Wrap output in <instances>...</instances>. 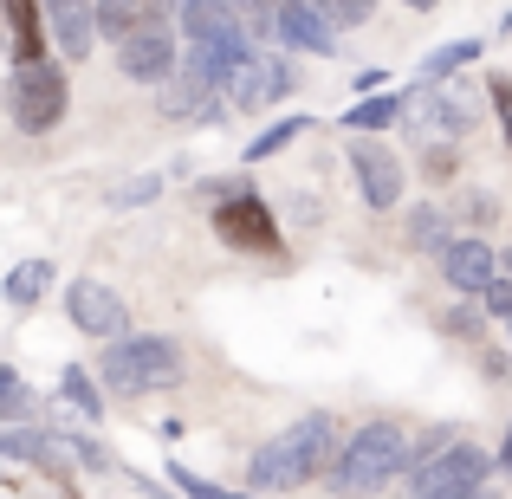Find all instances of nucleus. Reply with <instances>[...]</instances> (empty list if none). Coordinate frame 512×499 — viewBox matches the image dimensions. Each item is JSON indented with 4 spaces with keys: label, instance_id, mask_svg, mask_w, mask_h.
<instances>
[{
    "label": "nucleus",
    "instance_id": "26",
    "mask_svg": "<svg viewBox=\"0 0 512 499\" xmlns=\"http://www.w3.org/2000/svg\"><path fill=\"white\" fill-rule=\"evenodd\" d=\"M312 7L325 13L331 26H363V20L376 13V0H312Z\"/></svg>",
    "mask_w": 512,
    "mask_h": 499
},
{
    "label": "nucleus",
    "instance_id": "22",
    "mask_svg": "<svg viewBox=\"0 0 512 499\" xmlns=\"http://www.w3.org/2000/svg\"><path fill=\"white\" fill-rule=\"evenodd\" d=\"M305 130H312V124H305V117H279L273 130H260V137L247 143V163H266V156H279V150H286V143H299Z\"/></svg>",
    "mask_w": 512,
    "mask_h": 499
},
{
    "label": "nucleus",
    "instance_id": "21",
    "mask_svg": "<svg viewBox=\"0 0 512 499\" xmlns=\"http://www.w3.org/2000/svg\"><path fill=\"white\" fill-rule=\"evenodd\" d=\"M52 292V260H20L7 273V305H39Z\"/></svg>",
    "mask_w": 512,
    "mask_h": 499
},
{
    "label": "nucleus",
    "instance_id": "23",
    "mask_svg": "<svg viewBox=\"0 0 512 499\" xmlns=\"http://www.w3.org/2000/svg\"><path fill=\"white\" fill-rule=\"evenodd\" d=\"M59 389H65V402H72L78 415H104V396H98V383H91V370H78V363H72V370L59 376Z\"/></svg>",
    "mask_w": 512,
    "mask_h": 499
},
{
    "label": "nucleus",
    "instance_id": "16",
    "mask_svg": "<svg viewBox=\"0 0 512 499\" xmlns=\"http://www.w3.org/2000/svg\"><path fill=\"white\" fill-rule=\"evenodd\" d=\"M46 0H7V20H13V59H46V26H39Z\"/></svg>",
    "mask_w": 512,
    "mask_h": 499
},
{
    "label": "nucleus",
    "instance_id": "30",
    "mask_svg": "<svg viewBox=\"0 0 512 499\" xmlns=\"http://www.w3.org/2000/svg\"><path fill=\"white\" fill-rule=\"evenodd\" d=\"M0 402H7V409H0L7 422H20V415H26V383H20V370L0 376Z\"/></svg>",
    "mask_w": 512,
    "mask_h": 499
},
{
    "label": "nucleus",
    "instance_id": "1",
    "mask_svg": "<svg viewBox=\"0 0 512 499\" xmlns=\"http://www.w3.org/2000/svg\"><path fill=\"white\" fill-rule=\"evenodd\" d=\"M331 461H338V422L318 409V415H299L286 435L260 441V454L247 461V480L260 493H299L312 474H331Z\"/></svg>",
    "mask_w": 512,
    "mask_h": 499
},
{
    "label": "nucleus",
    "instance_id": "17",
    "mask_svg": "<svg viewBox=\"0 0 512 499\" xmlns=\"http://www.w3.org/2000/svg\"><path fill=\"white\" fill-rule=\"evenodd\" d=\"M409 247L415 253H448L454 247V221H448V208H435V201H428V208H415V221H409Z\"/></svg>",
    "mask_w": 512,
    "mask_h": 499
},
{
    "label": "nucleus",
    "instance_id": "15",
    "mask_svg": "<svg viewBox=\"0 0 512 499\" xmlns=\"http://www.w3.org/2000/svg\"><path fill=\"white\" fill-rule=\"evenodd\" d=\"M175 7H182L188 46H201V39H253L247 26L234 20V7H227V0H175Z\"/></svg>",
    "mask_w": 512,
    "mask_h": 499
},
{
    "label": "nucleus",
    "instance_id": "25",
    "mask_svg": "<svg viewBox=\"0 0 512 499\" xmlns=\"http://www.w3.org/2000/svg\"><path fill=\"white\" fill-rule=\"evenodd\" d=\"M156 195H163V175H130V182H117L104 201H111V208H143V201H156Z\"/></svg>",
    "mask_w": 512,
    "mask_h": 499
},
{
    "label": "nucleus",
    "instance_id": "20",
    "mask_svg": "<svg viewBox=\"0 0 512 499\" xmlns=\"http://www.w3.org/2000/svg\"><path fill=\"white\" fill-rule=\"evenodd\" d=\"M52 461H72V467H85V474H104L111 454H104L98 441H85V435H46V467Z\"/></svg>",
    "mask_w": 512,
    "mask_h": 499
},
{
    "label": "nucleus",
    "instance_id": "10",
    "mask_svg": "<svg viewBox=\"0 0 512 499\" xmlns=\"http://www.w3.org/2000/svg\"><path fill=\"white\" fill-rule=\"evenodd\" d=\"M117 65H124V78H137V85H169V78L182 72V46L169 39V26H150V33L117 46Z\"/></svg>",
    "mask_w": 512,
    "mask_h": 499
},
{
    "label": "nucleus",
    "instance_id": "34",
    "mask_svg": "<svg viewBox=\"0 0 512 499\" xmlns=\"http://www.w3.org/2000/svg\"><path fill=\"white\" fill-rule=\"evenodd\" d=\"M467 499H493V493H467Z\"/></svg>",
    "mask_w": 512,
    "mask_h": 499
},
{
    "label": "nucleus",
    "instance_id": "19",
    "mask_svg": "<svg viewBox=\"0 0 512 499\" xmlns=\"http://www.w3.org/2000/svg\"><path fill=\"white\" fill-rule=\"evenodd\" d=\"M402 124V91H389V98H363L344 111V130H357V137H370V130H389Z\"/></svg>",
    "mask_w": 512,
    "mask_h": 499
},
{
    "label": "nucleus",
    "instance_id": "3",
    "mask_svg": "<svg viewBox=\"0 0 512 499\" xmlns=\"http://www.w3.org/2000/svg\"><path fill=\"white\" fill-rule=\"evenodd\" d=\"M98 376H104V389H117V396L175 389L182 383V344H175V337H117V344H104Z\"/></svg>",
    "mask_w": 512,
    "mask_h": 499
},
{
    "label": "nucleus",
    "instance_id": "8",
    "mask_svg": "<svg viewBox=\"0 0 512 499\" xmlns=\"http://www.w3.org/2000/svg\"><path fill=\"white\" fill-rule=\"evenodd\" d=\"M227 98L247 104V111H273V104L292 98V65L279 59V52H260V46H253L247 59L234 65V78H227Z\"/></svg>",
    "mask_w": 512,
    "mask_h": 499
},
{
    "label": "nucleus",
    "instance_id": "18",
    "mask_svg": "<svg viewBox=\"0 0 512 499\" xmlns=\"http://www.w3.org/2000/svg\"><path fill=\"white\" fill-rule=\"evenodd\" d=\"M480 59V39H448V46H435L422 65H415V85H441L448 72H461V65Z\"/></svg>",
    "mask_w": 512,
    "mask_h": 499
},
{
    "label": "nucleus",
    "instance_id": "31",
    "mask_svg": "<svg viewBox=\"0 0 512 499\" xmlns=\"http://www.w3.org/2000/svg\"><path fill=\"white\" fill-rule=\"evenodd\" d=\"M467 214H474V227H487L493 214H500V201H493V195H467Z\"/></svg>",
    "mask_w": 512,
    "mask_h": 499
},
{
    "label": "nucleus",
    "instance_id": "13",
    "mask_svg": "<svg viewBox=\"0 0 512 499\" xmlns=\"http://www.w3.org/2000/svg\"><path fill=\"white\" fill-rule=\"evenodd\" d=\"M279 39L299 52H338V26L312 7V0H286L279 7Z\"/></svg>",
    "mask_w": 512,
    "mask_h": 499
},
{
    "label": "nucleus",
    "instance_id": "29",
    "mask_svg": "<svg viewBox=\"0 0 512 499\" xmlns=\"http://www.w3.org/2000/svg\"><path fill=\"white\" fill-rule=\"evenodd\" d=\"M480 305H487V318H506V325H512V273L493 279V286L480 292Z\"/></svg>",
    "mask_w": 512,
    "mask_h": 499
},
{
    "label": "nucleus",
    "instance_id": "35",
    "mask_svg": "<svg viewBox=\"0 0 512 499\" xmlns=\"http://www.w3.org/2000/svg\"><path fill=\"white\" fill-rule=\"evenodd\" d=\"M506 273H512V253H506Z\"/></svg>",
    "mask_w": 512,
    "mask_h": 499
},
{
    "label": "nucleus",
    "instance_id": "2",
    "mask_svg": "<svg viewBox=\"0 0 512 499\" xmlns=\"http://www.w3.org/2000/svg\"><path fill=\"white\" fill-rule=\"evenodd\" d=\"M402 474H415V448H409V435H402V422H363L357 435L344 441V454L331 461V493L370 499Z\"/></svg>",
    "mask_w": 512,
    "mask_h": 499
},
{
    "label": "nucleus",
    "instance_id": "28",
    "mask_svg": "<svg viewBox=\"0 0 512 499\" xmlns=\"http://www.w3.org/2000/svg\"><path fill=\"white\" fill-rule=\"evenodd\" d=\"M279 7H286V0H247V20H253V39L279 33Z\"/></svg>",
    "mask_w": 512,
    "mask_h": 499
},
{
    "label": "nucleus",
    "instance_id": "36",
    "mask_svg": "<svg viewBox=\"0 0 512 499\" xmlns=\"http://www.w3.org/2000/svg\"><path fill=\"white\" fill-rule=\"evenodd\" d=\"M227 499H240V493H227Z\"/></svg>",
    "mask_w": 512,
    "mask_h": 499
},
{
    "label": "nucleus",
    "instance_id": "12",
    "mask_svg": "<svg viewBox=\"0 0 512 499\" xmlns=\"http://www.w3.org/2000/svg\"><path fill=\"white\" fill-rule=\"evenodd\" d=\"M46 20H52V46L65 59L98 52V0H46Z\"/></svg>",
    "mask_w": 512,
    "mask_h": 499
},
{
    "label": "nucleus",
    "instance_id": "27",
    "mask_svg": "<svg viewBox=\"0 0 512 499\" xmlns=\"http://www.w3.org/2000/svg\"><path fill=\"white\" fill-rule=\"evenodd\" d=\"M487 104H493V117H500L506 143H512V78H487Z\"/></svg>",
    "mask_w": 512,
    "mask_h": 499
},
{
    "label": "nucleus",
    "instance_id": "4",
    "mask_svg": "<svg viewBox=\"0 0 512 499\" xmlns=\"http://www.w3.org/2000/svg\"><path fill=\"white\" fill-rule=\"evenodd\" d=\"M65 72L52 59H13V78H7V111L26 137H46L52 124L65 117Z\"/></svg>",
    "mask_w": 512,
    "mask_h": 499
},
{
    "label": "nucleus",
    "instance_id": "6",
    "mask_svg": "<svg viewBox=\"0 0 512 499\" xmlns=\"http://www.w3.org/2000/svg\"><path fill=\"white\" fill-rule=\"evenodd\" d=\"M214 234H221L227 247H240V253H260V260H279V253H286V234H279L273 208H266L260 195L221 201V208H214Z\"/></svg>",
    "mask_w": 512,
    "mask_h": 499
},
{
    "label": "nucleus",
    "instance_id": "5",
    "mask_svg": "<svg viewBox=\"0 0 512 499\" xmlns=\"http://www.w3.org/2000/svg\"><path fill=\"white\" fill-rule=\"evenodd\" d=\"M487 467H493V454H480L474 441H441L435 461H422L409 474V493L415 499H467V493H480Z\"/></svg>",
    "mask_w": 512,
    "mask_h": 499
},
{
    "label": "nucleus",
    "instance_id": "7",
    "mask_svg": "<svg viewBox=\"0 0 512 499\" xmlns=\"http://www.w3.org/2000/svg\"><path fill=\"white\" fill-rule=\"evenodd\" d=\"M65 312H72V325L85 337H98V344L130 337V312H124V299H117L104 279H72V286H65Z\"/></svg>",
    "mask_w": 512,
    "mask_h": 499
},
{
    "label": "nucleus",
    "instance_id": "14",
    "mask_svg": "<svg viewBox=\"0 0 512 499\" xmlns=\"http://www.w3.org/2000/svg\"><path fill=\"white\" fill-rule=\"evenodd\" d=\"M163 7L169 0H98V33L111 39V46H124V39L163 26Z\"/></svg>",
    "mask_w": 512,
    "mask_h": 499
},
{
    "label": "nucleus",
    "instance_id": "32",
    "mask_svg": "<svg viewBox=\"0 0 512 499\" xmlns=\"http://www.w3.org/2000/svg\"><path fill=\"white\" fill-rule=\"evenodd\" d=\"M402 7H415V13H435V7H441V0H402Z\"/></svg>",
    "mask_w": 512,
    "mask_h": 499
},
{
    "label": "nucleus",
    "instance_id": "24",
    "mask_svg": "<svg viewBox=\"0 0 512 499\" xmlns=\"http://www.w3.org/2000/svg\"><path fill=\"white\" fill-rule=\"evenodd\" d=\"M0 454H7V461H39V467H46V435H33V428L13 422L7 435H0Z\"/></svg>",
    "mask_w": 512,
    "mask_h": 499
},
{
    "label": "nucleus",
    "instance_id": "9",
    "mask_svg": "<svg viewBox=\"0 0 512 499\" xmlns=\"http://www.w3.org/2000/svg\"><path fill=\"white\" fill-rule=\"evenodd\" d=\"M350 175H357V188H363V208H396L402 201V163H396V150H383V143H370V137H357L350 143Z\"/></svg>",
    "mask_w": 512,
    "mask_h": 499
},
{
    "label": "nucleus",
    "instance_id": "33",
    "mask_svg": "<svg viewBox=\"0 0 512 499\" xmlns=\"http://www.w3.org/2000/svg\"><path fill=\"white\" fill-rule=\"evenodd\" d=\"M500 467L512 474V428H506V448H500Z\"/></svg>",
    "mask_w": 512,
    "mask_h": 499
},
{
    "label": "nucleus",
    "instance_id": "11",
    "mask_svg": "<svg viewBox=\"0 0 512 499\" xmlns=\"http://www.w3.org/2000/svg\"><path fill=\"white\" fill-rule=\"evenodd\" d=\"M441 279H448L454 292H474L480 299V292L500 279V253H493L480 234H454V247L441 253Z\"/></svg>",
    "mask_w": 512,
    "mask_h": 499
}]
</instances>
